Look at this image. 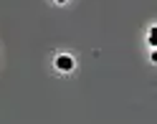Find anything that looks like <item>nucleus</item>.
<instances>
[{
  "label": "nucleus",
  "instance_id": "1",
  "mask_svg": "<svg viewBox=\"0 0 157 124\" xmlns=\"http://www.w3.org/2000/svg\"><path fill=\"white\" fill-rule=\"evenodd\" d=\"M56 66H58V71H71L74 69V58H71V56H58Z\"/></svg>",
  "mask_w": 157,
  "mask_h": 124
},
{
  "label": "nucleus",
  "instance_id": "2",
  "mask_svg": "<svg viewBox=\"0 0 157 124\" xmlns=\"http://www.w3.org/2000/svg\"><path fill=\"white\" fill-rule=\"evenodd\" d=\"M150 46H157V28L150 31Z\"/></svg>",
  "mask_w": 157,
  "mask_h": 124
},
{
  "label": "nucleus",
  "instance_id": "3",
  "mask_svg": "<svg viewBox=\"0 0 157 124\" xmlns=\"http://www.w3.org/2000/svg\"><path fill=\"white\" fill-rule=\"evenodd\" d=\"M56 3H66V0H56Z\"/></svg>",
  "mask_w": 157,
  "mask_h": 124
}]
</instances>
